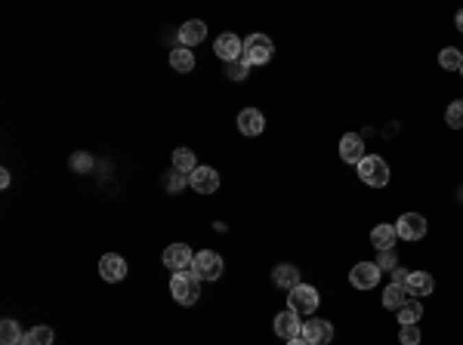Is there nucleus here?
Listing matches in <instances>:
<instances>
[{
    "label": "nucleus",
    "mask_w": 463,
    "mask_h": 345,
    "mask_svg": "<svg viewBox=\"0 0 463 345\" xmlns=\"http://www.w3.org/2000/svg\"><path fill=\"white\" fill-rule=\"evenodd\" d=\"M170 293L179 305H195L198 296H201V277L195 274V268L176 271V274L170 277Z\"/></svg>",
    "instance_id": "obj_1"
},
{
    "label": "nucleus",
    "mask_w": 463,
    "mask_h": 345,
    "mask_svg": "<svg viewBox=\"0 0 463 345\" xmlns=\"http://www.w3.org/2000/svg\"><path fill=\"white\" fill-rule=\"evenodd\" d=\"M358 179L370 188H383V185H389V164L377 154H364V160L358 164Z\"/></svg>",
    "instance_id": "obj_2"
},
{
    "label": "nucleus",
    "mask_w": 463,
    "mask_h": 345,
    "mask_svg": "<svg viewBox=\"0 0 463 345\" xmlns=\"http://www.w3.org/2000/svg\"><path fill=\"white\" fill-rule=\"evenodd\" d=\"M318 302H321L318 290L309 287V283L294 287V290H290V296H287V308H290V311H296V314H315Z\"/></svg>",
    "instance_id": "obj_3"
},
{
    "label": "nucleus",
    "mask_w": 463,
    "mask_h": 345,
    "mask_svg": "<svg viewBox=\"0 0 463 345\" xmlns=\"http://www.w3.org/2000/svg\"><path fill=\"white\" fill-rule=\"evenodd\" d=\"M275 53V43L269 40L265 34H250L244 40V62L247 65H265Z\"/></svg>",
    "instance_id": "obj_4"
},
{
    "label": "nucleus",
    "mask_w": 463,
    "mask_h": 345,
    "mask_svg": "<svg viewBox=\"0 0 463 345\" xmlns=\"http://www.w3.org/2000/svg\"><path fill=\"white\" fill-rule=\"evenodd\" d=\"M380 274H383V268L377 262H358V265H352L349 281L355 290H370L380 283Z\"/></svg>",
    "instance_id": "obj_5"
},
{
    "label": "nucleus",
    "mask_w": 463,
    "mask_h": 345,
    "mask_svg": "<svg viewBox=\"0 0 463 345\" xmlns=\"http://www.w3.org/2000/svg\"><path fill=\"white\" fill-rule=\"evenodd\" d=\"M191 268H195V274L201 277V281H216V277L222 274V259L216 256L213 250H201V253H195Z\"/></svg>",
    "instance_id": "obj_6"
},
{
    "label": "nucleus",
    "mask_w": 463,
    "mask_h": 345,
    "mask_svg": "<svg viewBox=\"0 0 463 345\" xmlns=\"http://www.w3.org/2000/svg\"><path fill=\"white\" fill-rule=\"evenodd\" d=\"M300 336L306 339L309 345H327V342L333 339V327H331V320H321V318H315V320H302Z\"/></svg>",
    "instance_id": "obj_7"
},
{
    "label": "nucleus",
    "mask_w": 463,
    "mask_h": 345,
    "mask_svg": "<svg viewBox=\"0 0 463 345\" xmlns=\"http://www.w3.org/2000/svg\"><path fill=\"white\" fill-rule=\"evenodd\" d=\"M189 185L198 191V194H213L219 188V172L213 166H195L189 172Z\"/></svg>",
    "instance_id": "obj_8"
},
{
    "label": "nucleus",
    "mask_w": 463,
    "mask_h": 345,
    "mask_svg": "<svg viewBox=\"0 0 463 345\" xmlns=\"http://www.w3.org/2000/svg\"><path fill=\"white\" fill-rule=\"evenodd\" d=\"M164 265L170 271H185V268H191V262H195V256H191V246L189 244H170L164 250Z\"/></svg>",
    "instance_id": "obj_9"
},
{
    "label": "nucleus",
    "mask_w": 463,
    "mask_h": 345,
    "mask_svg": "<svg viewBox=\"0 0 463 345\" xmlns=\"http://www.w3.org/2000/svg\"><path fill=\"white\" fill-rule=\"evenodd\" d=\"M213 49H216V55H219V59L226 62V65L244 55V43H241V37H238V34H232V31H226V34L216 37Z\"/></svg>",
    "instance_id": "obj_10"
},
{
    "label": "nucleus",
    "mask_w": 463,
    "mask_h": 345,
    "mask_svg": "<svg viewBox=\"0 0 463 345\" xmlns=\"http://www.w3.org/2000/svg\"><path fill=\"white\" fill-rule=\"evenodd\" d=\"M395 231H399L401 240H420L426 234V219L420 213H405L395 222Z\"/></svg>",
    "instance_id": "obj_11"
},
{
    "label": "nucleus",
    "mask_w": 463,
    "mask_h": 345,
    "mask_svg": "<svg viewBox=\"0 0 463 345\" xmlns=\"http://www.w3.org/2000/svg\"><path fill=\"white\" fill-rule=\"evenodd\" d=\"M340 157L346 160V164H361L364 160V139L358 133H346L343 139H340Z\"/></svg>",
    "instance_id": "obj_12"
},
{
    "label": "nucleus",
    "mask_w": 463,
    "mask_h": 345,
    "mask_svg": "<svg viewBox=\"0 0 463 345\" xmlns=\"http://www.w3.org/2000/svg\"><path fill=\"white\" fill-rule=\"evenodd\" d=\"M238 129L244 136H259L265 129V117L259 108H241L238 111Z\"/></svg>",
    "instance_id": "obj_13"
},
{
    "label": "nucleus",
    "mask_w": 463,
    "mask_h": 345,
    "mask_svg": "<svg viewBox=\"0 0 463 345\" xmlns=\"http://www.w3.org/2000/svg\"><path fill=\"white\" fill-rule=\"evenodd\" d=\"M99 274L108 283H117L127 277V262H123L117 253H108V256H102V262H99Z\"/></svg>",
    "instance_id": "obj_14"
},
{
    "label": "nucleus",
    "mask_w": 463,
    "mask_h": 345,
    "mask_svg": "<svg viewBox=\"0 0 463 345\" xmlns=\"http://www.w3.org/2000/svg\"><path fill=\"white\" fill-rule=\"evenodd\" d=\"M300 330H302V320H300V314L290 311V308L275 318V333L284 339V342H287V339H296L300 336Z\"/></svg>",
    "instance_id": "obj_15"
},
{
    "label": "nucleus",
    "mask_w": 463,
    "mask_h": 345,
    "mask_svg": "<svg viewBox=\"0 0 463 345\" xmlns=\"http://www.w3.org/2000/svg\"><path fill=\"white\" fill-rule=\"evenodd\" d=\"M207 37V25L201 22V18H189V22L179 28V47H198V43Z\"/></svg>",
    "instance_id": "obj_16"
},
{
    "label": "nucleus",
    "mask_w": 463,
    "mask_h": 345,
    "mask_svg": "<svg viewBox=\"0 0 463 345\" xmlns=\"http://www.w3.org/2000/svg\"><path fill=\"white\" fill-rule=\"evenodd\" d=\"M272 281L290 293L294 287H300V268L290 265V262H281V265H275V271H272Z\"/></svg>",
    "instance_id": "obj_17"
},
{
    "label": "nucleus",
    "mask_w": 463,
    "mask_h": 345,
    "mask_svg": "<svg viewBox=\"0 0 463 345\" xmlns=\"http://www.w3.org/2000/svg\"><path fill=\"white\" fill-rule=\"evenodd\" d=\"M395 240H399V231H395V225H377L374 231H370V244H374V250H392Z\"/></svg>",
    "instance_id": "obj_18"
},
{
    "label": "nucleus",
    "mask_w": 463,
    "mask_h": 345,
    "mask_svg": "<svg viewBox=\"0 0 463 345\" xmlns=\"http://www.w3.org/2000/svg\"><path fill=\"white\" fill-rule=\"evenodd\" d=\"M407 299H411V293H407L405 283H389V287L383 290V308H395V311H399Z\"/></svg>",
    "instance_id": "obj_19"
},
{
    "label": "nucleus",
    "mask_w": 463,
    "mask_h": 345,
    "mask_svg": "<svg viewBox=\"0 0 463 345\" xmlns=\"http://www.w3.org/2000/svg\"><path fill=\"white\" fill-rule=\"evenodd\" d=\"M407 293L411 296H429L432 293V287H436V281H432L426 271H411V277H407Z\"/></svg>",
    "instance_id": "obj_20"
},
{
    "label": "nucleus",
    "mask_w": 463,
    "mask_h": 345,
    "mask_svg": "<svg viewBox=\"0 0 463 345\" xmlns=\"http://www.w3.org/2000/svg\"><path fill=\"white\" fill-rule=\"evenodd\" d=\"M170 68L179 74H191V68H195V53H191L189 47H176L170 53Z\"/></svg>",
    "instance_id": "obj_21"
},
{
    "label": "nucleus",
    "mask_w": 463,
    "mask_h": 345,
    "mask_svg": "<svg viewBox=\"0 0 463 345\" xmlns=\"http://www.w3.org/2000/svg\"><path fill=\"white\" fill-rule=\"evenodd\" d=\"M22 336L25 333L19 330V320H12V318L0 320V345H22Z\"/></svg>",
    "instance_id": "obj_22"
},
{
    "label": "nucleus",
    "mask_w": 463,
    "mask_h": 345,
    "mask_svg": "<svg viewBox=\"0 0 463 345\" xmlns=\"http://www.w3.org/2000/svg\"><path fill=\"white\" fill-rule=\"evenodd\" d=\"M22 345H53V330L49 327H31L22 336Z\"/></svg>",
    "instance_id": "obj_23"
},
{
    "label": "nucleus",
    "mask_w": 463,
    "mask_h": 345,
    "mask_svg": "<svg viewBox=\"0 0 463 345\" xmlns=\"http://www.w3.org/2000/svg\"><path fill=\"white\" fill-rule=\"evenodd\" d=\"M438 65H442L444 71H460V68H463V55H460V49L444 47L442 53H438Z\"/></svg>",
    "instance_id": "obj_24"
},
{
    "label": "nucleus",
    "mask_w": 463,
    "mask_h": 345,
    "mask_svg": "<svg viewBox=\"0 0 463 345\" xmlns=\"http://www.w3.org/2000/svg\"><path fill=\"white\" fill-rule=\"evenodd\" d=\"M173 166H176V170H182V172H191L198 166L195 151H191V148H176V151H173Z\"/></svg>",
    "instance_id": "obj_25"
},
{
    "label": "nucleus",
    "mask_w": 463,
    "mask_h": 345,
    "mask_svg": "<svg viewBox=\"0 0 463 345\" xmlns=\"http://www.w3.org/2000/svg\"><path fill=\"white\" fill-rule=\"evenodd\" d=\"M420 318H423V305H420L417 299H407L405 305L399 308V320H401V324H417Z\"/></svg>",
    "instance_id": "obj_26"
},
{
    "label": "nucleus",
    "mask_w": 463,
    "mask_h": 345,
    "mask_svg": "<svg viewBox=\"0 0 463 345\" xmlns=\"http://www.w3.org/2000/svg\"><path fill=\"white\" fill-rule=\"evenodd\" d=\"M164 185H167L170 191L185 188V185H189V172H182V170H176V166H173V170L164 176Z\"/></svg>",
    "instance_id": "obj_27"
},
{
    "label": "nucleus",
    "mask_w": 463,
    "mask_h": 345,
    "mask_svg": "<svg viewBox=\"0 0 463 345\" xmlns=\"http://www.w3.org/2000/svg\"><path fill=\"white\" fill-rule=\"evenodd\" d=\"M226 74H228V80H244L247 74H250V65H247L244 55H241V59L228 62V65H226Z\"/></svg>",
    "instance_id": "obj_28"
},
{
    "label": "nucleus",
    "mask_w": 463,
    "mask_h": 345,
    "mask_svg": "<svg viewBox=\"0 0 463 345\" xmlns=\"http://www.w3.org/2000/svg\"><path fill=\"white\" fill-rule=\"evenodd\" d=\"M444 120H448L451 129H460L463 127V102H451L448 111H444Z\"/></svg>",
    "instance_id": "obj_29"
},
{
    "label": "nucleus",
    "mask_w": 463,
    "mask_h": 345,
    "mask_svg": "<svg viewBox=\"0 0 463 345\" xmlns=\"http://www.w3.org/2000/svg\"><path fill=\"white\" fill-rule=\"evenodd\" d=\"M399 342H401V345H420V330H417V324H401Z\"/></svg>",
    "instance_id": "obj_30"
},
{
    "label": "nucleus",
    "mask_w": 463,
    "mask_h": 345,
    "mask_svg": "<svg viewBox=\"0 0 463 345\" xmlns=\"http://www.w3.org/2000/svg\"><path fill=\"white\" fill-rule=\"evenodd\" d=\"M377 265H380V268H399V256H395V250H383L380 253V259H377Z\"/></svg>",
    "instance_id": "obj_31"
},
{
    "label": "nucleus",
    "mask_w": 463,
    "mask_h": 345,
    "mask_svg": "<svg viewBox=\"0 0 463 345\" xmlns=\"http://www.w3.org/2000/svg\"><path fill=\"white\" fill-rule=\"evenodd\" d=\"M407 277H411V271L407 268H401V265L399 268H392V283H407Z\"/></svg>",
    "instance_id": "obj_32"
},
{
    "label": "nucleus",
    "mask_w": 463,
    "mask_h": 345,
    "mask_svg": "<svg viewBox=\"0 0 463 345\" xmlns=\"http://www.w3.org/2000/svg\"><path fill=\"white\" fill-rule=\"evenodd\" d=\"M0 188H10V172H0Z\"/></svg>",
    "instance_id": "obj_33"
},
{
    "label": "nucleus",
    "mask_w": 463,
    "mask_h": 345,
    "mask_svg": "<svg viewBox=\"0 0 463 345\" xmlns=\"http://www.w3.org/2000/svg\"><path fill=\"white\" fill-rule=\"evenodd\" d=\"M454 22H457V31H460V34H463V10L454 16Z\"/></svg>",
    "instance_id": "obj_34"
},
{
    "label": "nucleus",
    "mask_w": 463,
    "mask_h": 345,
    "mask_svg": "<svg viewBox=\"0 0 463 345\" xmlns=\"http://www.w3.org/2000/svg\"><path fill=\"white\" fill-rule=\"evenodd\" d=\"M287 345H309L302 336H296V339H287Z\"/></svg>",
    "instance_id": "obj_35"
},
{
    "label": "nucleus",
    "mask_w": 463,
    "mask_h": 345,
    "mask_svg": "<svg viewBox=\"0 0 463 345\" xmlns=\"http://www.w3.org/2000/svg\"><path fill=\"white\" fill-rule=\"evenodd\" d=\"M460 197H463V191H460Z\"/></svg>",
    "instance_id": "obj_36"
},
{
    "label": "nucleus",
    "mask_w": 463,
    "mask_h": 345,
    "mask_svg": "<svg viewBox=\"0 0 463 345\" xmlns=\"http://www.w3.org/2000/svg\"><path fill=\"white\" fill-rule=\"evenodd\" d=\"M460 74H463V68H460Z\"/></svg>",
    "instance_id": "obj_37"
}]
</instances>
